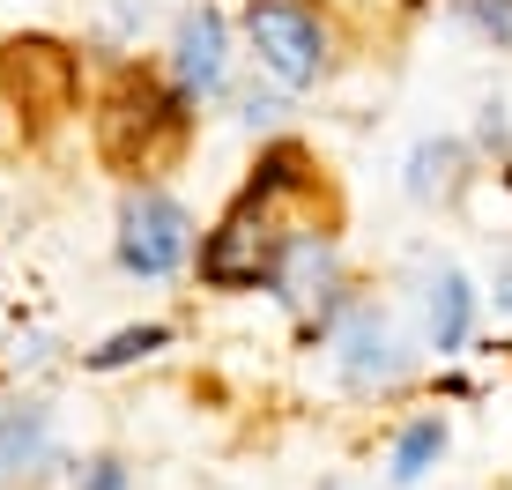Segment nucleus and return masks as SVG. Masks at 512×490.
Listing matches in <instances>:
<instances>
[{
	"label": "nucleus",
	"instance_id": "f257e3e1",
	"mask_svg": "<svg viewBox=\"0 0 512 490\" xmlns=\"http://www.w3.org/2000/svg\"><path fill=\"white\" fill-rule=\"evenodd\" d=\"M305 186H312V179H305V156H297L290 142L260 156L253 186H245V194L231 201V216L201 238V283H208V290H268L282 245L297 238L282 208L305 194Z\"/></svg>",
	"mask_w": 512,
	"mask_h": 490
},
{
	"label": "nucleus",
	"instance_id": "f03ea898",
	"mask_svg": "<svg viewBox=\"0 0 512 490\" xmlns=\"http://www.w3.org/2000/svg\"><path fill=\"white\" fill-rule=\"evenodd\" d=\"M186 134H193V104L179 90H164L156 75H119L112 104L97 112V149H104V164H119V171L171 164V156L186 149Z\"/></svg>",
	"mask_w": 512,
	"mask_h": 490
},
{
	"label": "nucleus",
	"instance_id": "7ed1b4c3",
	"mask_svg": "<svg viewBox=\"0 0 512 490\" xmlns=\"http://www.w3.org/2000/svg\"><path fill=\"white\" fill-rule=\"evenodd\" d=\"M245 38H253L260 67L282 90H312L327 75V23L312 0H253L245 8Z\"/></svg>",
	"mask_w": 512,
	"mask_h": 490
},
{
	"label": "nucleus",
	"instance_id": "20e7f679",
	"mask_svg": "<svg viewBox=\"0 0 512 490\" xmlns=\"http://www.w3.org/2000/svg\"><path fill=\"white\" fill-rule=\"evenodd\" d=\"M119 268L141 275V283H164V275L186 268L193 253V216L171 194H156V186H134L127 201H119Z\"/></svg>",
	"mask_w": 512,
	"mask_h": 490
},
{
	"label": "nucleus",
	"instance_id": "39448f33",
	"mask_svg": "<svg viewBox=\"0 0 512 490\" xmlns=\"http://www.w3.org/2000/svg\"><path fill=\"white\" fill-rule=\"evenodd\" d=\"M0 90L23 119H60L82 97V60L60 38H8L0 45Z\"/></svg>",
	"mask_w": 512,
	"mask_h": 490
},
{
	"label": "nucleus",
	"instance_id": "423d86ee",
	"mask_svg": "<svg viewBox=\"0 0 512 490\" xmlns=\"http://www.w3.org/2000/svg\"><path fill=\"white\" fill-rule=\"evenodd\" d=\"M268 290L297 312V320H305V335H320V327L334 320V305H342V275H334V253H327V245L312 238V231H297L290 245H282Z\"/></svg>",
	"mask_w": 512,
	"mask_h": 490
},
{
	"label": "nucleus",
	"instance_id": "0eeeda50",
	"mask_svg": "<svg viewBox=\"0 0 512 490\" xmlns=\"http://www.w3.org/2000/svg\"><path fill=\"white\" fill-rule=\"evenodd\" d=\"M171 75H179V97L201 104L231 82V30H223L216 8H186L179 30H171Z\"/></svg>",
	"mask_w": 512,
	"mask_h": 490
},
{
	"label": "nucleus",
	"instance_id": "6e6552de",
	"mask_svg": "<svg viewBox=\"0 0 512 490\" xmlns=\"http://www.w3.org/2000/svg\"><path fill=\"white\" fill-rule=\"evenodd\" d=\"M52 461H60L52 409L30 394H0V483H38Z\"/></svg>",
	"mask_w": 512,
	"mask_h": 490
},
{
	"label": "nucleus",
	"instance_id": "1a4fd4ad",
	"mask_svg": "<svg viewBox=\"0 0 512 490\" xmlns=\"http://www.w3.org/2000/svg\"><path fill=\"white\" fill-rule=\"evenodd\" d=\"M334 372H342L349 394H372L386 379H401V349H394V327L379 320V312H357V320L342 327V349H334Z\"/></svg>",
	"mask_w": 512,
	"mask_h": 490
},
{
	"label": "nucleus",
	"instance_id": "9d476101",
	"mask_svg": "<svg viewBox=\"0 0 512 490\" xmlns=\"http://www.w3.org/2000/svg\"><path fill=\"white\" fill-rule=\"evenodd\" d=\"M423 327H431V349L446 357V349H461L468 342V327H475V290L461 283V275H438L431 283V305H423Z\"/></svg>",
	"mask_w": 512,
	"mask_h": 490
},
{
	"label": "nucleus",
	"instance_id": "9b49d317",
	"mask_svg": "<svg viewBox=\"0 0 512 490\" xmlns=\"http://www.w3.org/2000/svg\"><path fill=\"white\" fill-rule=\"evenodd\" d=\"M438 453H446V424H438V416H416V424L401 431V446H394V483H423L438 468Z\"/></svg>",
	"mask_w": 512,
	"mask_h": 490
},
{
	"label": "nucleus",
	"instance_id": "f8f14e48",
	"mask_svg": "<svg viewBox=\"0 0 512 490\" xmlns=\"http://www.w3.org/2000/svg\"><path fill=\"white\" fill-rule=\"evenodd\" d=\"M453 179H461V142H423L409 156V194L431 201V194H453Z\"/></svg>",
	"mask_w": 512,
	"mask_h": 490
},
{
	"label": "nucleus",
	"instance_id": "ddd939ff",
	"mask_svg": "<svg viewBox=\"0 0 512 490\" xmlns=\"http://www.w3.org/2000/svg\"><path fill=\"white\" fill-rule=\"evenodd\" d=\"M164 342H171V327H127V335H112L104 349H90V372H119V364H141V357H156Z\"/></svg>",
	"mask_w": 512,
	"mask_h": 490
},
{
	"label": "nucleus",
	"instance_id": "4468645a",
	"mask_svg": "<svg viewBox=\"0 0 512 490\" xmlns=\"http://www.w3.org/2000/svg\"><path fill=\"white\" fill-rule=\"evenodd\" d=\"M461 15L483 38H498V45H512V0H461Z\"/></svg>",
	"mask_w": 512,
	"mask_h": 490
},
{
	"label": "nucleus",
	"instance_id": "2eb2a0df",
	"mask_svg": "<svg viewBox=\"0 0 512 490\" xmlns=\"http://www.w3.org/2000/svg\"><path fill=\"white\" fill-rule=\"evenodd\" d=\"M75 490H127V461H112V453H104V461H90L75 476Z\"/></svg>",
	"mask_w": 512,
	"mask_h": 490
},
{
	"label": "nucleus",
	"instance_id": "dca6fc26",
	"mask_svg": "<svg viewBox=\"0 0 512 490\" xmlns=\"http://www.w3.org/2000/svg\"><path fill=\"white\" fill-rule=\"evenodd\" d=\"M498 305H512V260L498 268Z\"/></svg>",
	"mask_w": 512,
	"mask_h": 490
},
{
	"label": "nucleus",
	"instance_id": "f3484780",
	"mask_svg": "<svg viewBox=\"0 0 512 490\" xmlns=\"http://www.w3.org/2000/svg\"><path fill=\"white\" fill-rule=\"evenodd\" d=\"M327 490H342V483H327Z\"/></svg>",
	"mask_w": 512,
	"mask_h": 490
}]
</instances>
